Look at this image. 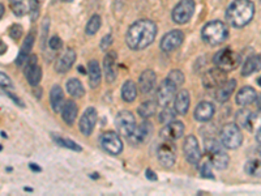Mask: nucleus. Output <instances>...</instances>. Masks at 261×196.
I'll list each match as a JSON object with an SVG mask.
<instances>
[{"instance_id":"f257e3e1","label":"nucleus","mask_w":261,"mask_h":196,"mask_svg":"<svg viewBox=\"0 0 261 196\" xmlns=\"http://www.w3.org/2000/svg\"><path fill=\"white\" fill-rule=\"evenodd\" d=\"M157 35V25L151 20H139L129 26L126 41L132 50H144L151 44Z\"/></svg>"},{"instance_id":"f03ea898","label":"nucleus","mask_w":261,"mask_h":196,"mask_svg":"<svg viewBox=\"0 0 261 196\" xmlns=\"http://www.w3.org/2000/svg\"><path fill=\"white\" fill-rule=\"evenodd\" d=\"M255 15V6L251 0H234L226 11V20L234 28H243L249 24Z\"/></svg>"},{"instance_id":"7ed1b4c3","label":"nucleus","mask_w":261,"mask_h":196,"mask_svg":"<svg viewBox=\"0 0 261 196\" xmlns=\"http://www.w3.org/2000/svg\"><path fill=\"white\" fill-rule=\"evenodd\" d=\"M201 37L206 43L217 46L229 37V29L222 21H211L202 28Z\"/></svg>"},{"instance_id":"20e7f679","label":"nucleus","mask_w":261,"mask_h":196,"mask_svg":"<svg viewBox=\"0 0 261 196\" xmlns=\"http://www.w3.org/2000/svg\"><path fill=\"white\" fill-rule=\"evenodd\" d=\"M217 140L214 139H206L205 140V151L209 156V162L212 166H214L218 170H224L229 166L230 158L226 153L224 152V149Z\"/></svg>"},{"instance_id":"39448f33","label":"nucleus","mask_w":261,"mask_h":196,"mask_svg":"<svg viewBox=\"0 0 261 196\" xmlns=\"http://www.w3.org/2000/svg\"><path fill=\"white\" fill-rule=\"evenodd\" d=\"M242 62V58L238 53L233 51L230 47L225 48V50L218 51L217 55L214 57V64L220 68V70L225 71V72H229V71H233L235 68H238V66Z\"/></svg>"},{"instance_id":"423d86ee","label":"nucleus","mask_w":261,"mask_h":196,"mask_svg":"<svg viewBox=\"0 0 261 196\" xmlns=\"http://www.w3.org/2000/svg\"><path fill=\"white\" fill-rule=\"evenodd\" d=\"M243 133L238 124L229 123L221 131V144L227 149H236L242 145Z\"/></svg>"},{"instance_id":"0eeeda50","label":"nucleus","mask_w":261,"mask_h":196,"mask_svg":"<svg viewBox=\"0 0 261 196\" xmlns=\"http://www.w3.org/2000/svg\"><path fill=\"white\" fill-rule=\"evenodd\" d=\"M195 13V2L193 0H180L173 10V20L176 24H186L192 19Z\"/></svg>"},{"instance_id":"6e6552de","label":"nucleus","mask_w":261,"mask_h":196,"mask_svg":"<svg viewBox=\"0 0 261 196\" xmlns=\"http://www.w3.org/2000/svg\"><path fill=\"white\" fill-rule=\"evenodd\" d=\"M115 126H117L120 135L128 137L136 128L135 115L128 110L120 111L119 114L117 115V118H115Z\"/></svg>"},{"instance_id":"1a4fd4ad","label":"nucleus","mask_w":261,"mask_h":196,"mask_svg":"<svg viewBox=\"0 0 261 196\" xmlns=\"http://www.w3.org/2000/svg\"><path fill=\"white\" fill-rule=\"evenodd\" d=\"M99 141H101L102 148H103L107 153H110V155L117 156L123 151V141L117 132L106 131V132H103L101 135Z\"/></svg>"},{"instance_id":"9d476101","label":"nucleus","mask_w":261,"mask_h":196,"mask_svg":"<svg viewBox=\"0 0 261 196\" xmlns=\"http://www.w3.org/2000/svg\"><path fill=\"white\" fill-rule=\"evenodd\" d=\"M183 152L186 156V160L192 165H197L201 160V151H200V145L195 136H187L183 144Z\"/></svg>"},{"instance_id":"9b49d317","label":"nucleus","mask_w":261,"mask_h":196,"mask_svg":"<svg viewBox=\"0 0 261 196\" xmlns=\"http://www.w3.org/2000/svg\"><path fill=\"white\" fill-rule=\"evenodd\" d=\"M25 76L30 85L37 86L42 79L41 67L38 66L37 55H30L25 62Z\"/></svg>"},{"instance_id":"f8f14e48","label":"nucleus","mask_w":261,"mask_h":196,"mask_svg":"<svg viewBox=\"0 0 261 196\" xmlns=\"http://www.w3.org/2000/svg\"><path fill=\"white\" fill-rule=\"evenodd\" d=\"M176 89H178V85H175L170 79L164 80L157 92L158 104L161 106H169V104L175 98Z\"/></svg>"},{"instance_id":"ddd939ff","label":"nucleus","mask_w":261,"mask_h":196,"mask_svg":"<svg viewBox=\"0 0 261 196\" xmlns=\"http://www.w3.org/2000/svg\"><path fill=\"white\" fill-rule=\"evenodd\" d=\"M157 157L158 161L161 162V165H164L165 168H171V166H174V164H175L176 161L175 146L166 140V142H164V144H161V145L158 146Z\"/></svg>"},{"instance_id":"4468645a","label":"nucleus","mask_w":261,"mask_h":196,"mask_svg":"<svg viewBox=\"0 0 261 196\" xmlns=\"http://www.w3.org/2000/svg\"><path fill=\"white\" fill-rule=\"evenodd\" d=\"M97 119H98V114H97V110L94 108H88L85 111H84V114H82L81 119H80V131L82 132V135H85V136H89L91 135L93 130H94L95 123H97Z\"/></svg>"},{"instance_id":"2eb2a0df","label":"nucleus","mask_w":261,"mask_h":196,"mask_svg":"<svg viewBox=\"0 0 261 196\" xmlns=\"http://www.w3.org/2000/svg\"><path fill=\"white\" fill-rule=\"evenodd\" d=\"M183 132H184V124L180 120H171L161 130L160 135L162 139L167 140V141H174V140L182 137Z\"/></svg>"},{"instance_id":"dca6fc26","label":"nucleus","mask_w":261,"mask_h":196,"mask_svg":"<svg viewBox=\"0 0 261 196\" xmlns=\"http://www.w3.org/2000/svg\"><path fill=\"white\" fill-rule=\"evenodd\" d=\"M225 81H226V72L220 70L218 67L213 68V70H209L204 75V79H202V84H204L205 88L208 89L220 88Z\"/></svg>"},{"instance_id":"f3484780","label":"nucleus","mask_w":261,"mask_h":196,"mask_svg":"<svg viewBox=\"0 0 261 196\" xmlns=\"http://www.w3.org/2000/svg\"><path fill=\"white\" fill-rule=\"evenodd\" d=\"M184 41V34L180 30H171L161 41V48L166 53L176 50Z\"/></svg>"},{"instance_id":"a211bd4d","label":"nucleus","mask_w":261,"mask_h":196,"mask_svg":"<svg viewBox=\"0 0 261 196\" xmlns=\"http://www.w3.org/2000/svg\"><path fill=\"white\" fill-rule=\"evenodd\" d=\"M76 60V53L73 48H67L63 54L58 58L57 63H55V70L59 73H66L72 68L73 63Z\"/></svg>"},{"instance_id":"6ab92c4d","label":"nucleus","mask_w":261,"mask_h":196,"mask_svg":"<svg viewBox=\"0 0 261 196\" xmlns=\"http://www.w3.org/2000/svg\"><path fill=\"white\" fill-rule=\"evenodd\" d=\"M151 130H153V126L149 122H144L140 126H136L135 131L127 139L131 142H133V144H141V142L146 141L149 139Z\"/></svg>"},{"instance_id":"aec40b11","label":"nucleus","mask_w":261,"mask_h":196,"mask_svg":"<svg viewBox=\"0 0 261 196\" xmlns=\"http://www.w3.org/2000/svg\"><path fill=\"white\" fill-rule=\"evenodd\" d=\"M103 71L105 76L109 82H114L118 76L117 70V54L114 51H110L109 54L105 57L103 60Z\"/></svg>"},{"instance_id":"412c9836","label":"nucleus","mask_w":261,"mask_h":196,"mask_svg":"<svg viewBox=\"0 0 261 196\" xmlns=\"http://www.w3.org/2000/svg\"><path fill=\"white\" fill-rule=\"evenodd\" d=\"M155 82H157V75L153 70H145L144 72L140 75L139 79V86L141 93L144 94H148L150 93L155 86Z\"/></svg>"},{"instance_id":"4be33fe9","label":"nucleus","mask_w":261,"mask_h":196,"mask_svg":"<svg viewBox=\"0 0 261 196\" xmlns=\"http://www.w3.org/2000/svg\"><path fill=\"white\" fill-rule=\"evenodd\" d=\"M214 111H216V108L212 102H200L197 108L195 109V119L198 122H208L213 118Z\"/></svg>"},{"instance_id":"5701e85b","label":"nucleus","mask_w":261,"mask_h":196,"mask_svg":"<svg viewBox=\"0 0 261 196\" xmlns=\"http://www.w3.org/2000/svg\"><path fill=\"white\" fill-rule=\"evenodd\" d=\"M189 104H191V98H189L188 90L183 89L175 95V101H174V109H175L176 114H187Z\"/></svg>"},{"instance_id":"b1692460","label":"nucleus","mask_w":261,"mask_h":196,"mask_svg":"<svg viewBox=\"0 0 261 196\" xmlns=\"http://www.w3.org/2000/svg\"><path fill=\"white\" fill-rule=\"evenodd\" d=\"M257 94H256L255 89L251 86H243L238 94H236V104L239 106H249L256 101Z\"/></svg>"},{"instance_id":"393cba45","label":"nucleus","mask_w":261,"mask_h":196,"mask_svg":"<svg viewBox=\"0 0 261 196\" xmlns=\"http://www.w3.org/2000/svg\"><path fill=\"white\" fill-rule=\"evenodd\" d=\"M235 88H236L235 80L234 79L226 80L220 88H217L218 90L216 92V100H217L218 102H226L227 100L233 95Z\"/></svg>"},{"instance_id":"a878e982","label":"nucleus","mask_w":261,"mask_h":196,"mask_svg":"<svg viewBox=\"0 0 261 196\" xmlns=\"http://www.w3.org/2000/svg\"><path fill=\"white\" fill-rule=\"evenodd\" d=\"M50 102L51 108H53L55 113H62V109H63L64 104H66V100H64V93L60 86H53L50 92Z\"/></svg>"},{"instance_id":"bb28decb","label":"nucleus","mask_w":261,"mask_h":196,"mask_svg":"<svg viewBox=\"0 0 261 196\" xmlns=\"http://www.w3.org/2000/svg\"><path fill=\"white\" fill-rule=\"evenodd\" d=\"M88 72L90 88L95 89L97 86H99V82H101V67H99V63L95 59L89 62Z\"/></svg>"},{"instance_id":"cd10ccee","label":"nucleus","mask_w":261,"mask_h":196,"mask_svg":"<svg viewBox=\"0 0 261 196\" xmlns=\"http://www.w3.org/2000/svg\"><path fill=\"white\" fill-rule=\"evenodd\" d=\"M77 111H79V108H77L75 101H66L63 109H62V117H63L64 122L70 126L73 124V122L77 118Z\"/></svg>"},{"instance_id":"c85d7f7f","label":"nucleus","mask_w":261,"mask_h":196,"mask_svg":"<svg viewBox=\"0 0 261 196\" xmlns=\"http://www.w3.org/2000/svg\"><path fill=\"white\" fill-rule=\"evenodd\" d=\"M261 70V55H252L248 59L245 60L243 66L242 75L243 76H249L252 73L257 72Z\"/></svg>"},{"instance_id":"c756f323","label":"nucleus","mask_w":261,"mask_h":196,"mask_svg":"<svg viewBox=\"0 0 261 196\" xmlns=\"http://www.w3.org/2000/svg\"><path fill=\"white\" fill-rule=\"evenodd\" d=\"M33 44H34V34L30 33V34L26 37L25 41H24V43H22V47H21V50H20V54L16 59V63L19 64V66H22V63H25L26 59H28V57H29V54H30V51H32Z\"/></svg>"},{"instance_id":"7c9ffc66","label":"nucleus","mask_w":261,"mask_h":196,"mask_svg":"<svg viewBox=\"0 0 261 196\" xmlns=\"http://www.w3.org/2000/svg\"><path fill=\"white\" fill-rule=\"evenodd\" d=\"M137 97V86L132 80H127L122 86V98L126 102H133Z\"/></svg>"},{"instance_id":"2f4dec72","label":"nucleus","mask_w":261,"mask_h":196,"mask_svg":"<svg viewBox=\"0 0 261 196\" xmlns=\"http://www.w3.org/2000/svg\"><path fill=\"white\" fill-rule=\"evenodd\" d=\"M67 90L72 97L80 98L85 94V88L82 85V82L77 79H71L67 81Z\"/></svg>"},{"instance_id":"473e14b6","label":"nucleus","mask_w":261,"mask_h":196,"mask_svg":"<svg viewBox=\"0 0 261 196\" xmlns=\"http://www.w3.org/2000/svg\"><path fill=\"white\" fill-rule=\"evenodd\" d=\"M139 114L140 117L144 118V119H148V118L153 117L157 111V102L153 101V100H149V101H145L144 104H141L139 106Z\"/></svg>"},{"instance_id":"72a5a7b5","label":"nucleus","mask_w":261,"mask_h":196,"mask_svg":"<svg viewBox=\"0 0 261 196\" xmlns=\"http://www.w3.org/2000/svg\"><path fill=\"white\" fill-rule=\"evenodd\" d=\"M244 128H247L251 132H257L261 128V109L256 113H249V117L247 119V123H245Z\"/></svg>"},{"instance_id":"f704fd0d","label":"nucleus","mask_w":261,"mask_h":196,"mask_svg":"<svg viewBox=\"0 0 261 196\" xmlns=\"http://www.w3.org/2000/svg\"><path fill=\"white\" fill-rule=\"evenodd\" d=\"M245 174L261 178V160H249L244 166Z\"/></svg>"},{"instance_id":"c9c22d12","label":"nucleus","mask_w":261,"mask_h":196,"mask_svg":"<svg viewBox=\"0 0 261 196\" xmlns=\"http://www.w3.org/2000/svg\"><path fill=\"white\" fill-rule=\"evenodd\" d=\"M101 24H102V20L99 15H94V16H91L90 20L88 21L86 24V29L85 32L88 35H94L95 33L99 30L101 28Z\"/></svg>"},{"instance_id":"e433bc0d","label":"nucleus","mask_w":261,"mask_h":196,"mask_svg":"<svg viewBox=\"0 0 261 196\" xmlns=\"http://www.w3.org/2000/svg\"><path fill=\"white\" fill-rule=\"evenodd\" d=\"M164 110L161 111L160 114V122L161 123H169V122H171V120H174V118H175L176 115V111L175 109L173 108H169V106H164Z\"/></svg>"},{"instance_id":"4c0bfd02","label":"nucleus","mask_w":261,"mask_h":196,"mask_svg":"<svg viewBox=\"0 0 261 196\" xmlns=\"http://www.w3.org/2000/svg\"><path fill=\"white\" fill-rule=\"evenodd\" d=\"M29 13L32 21H35L39 16V0H29Z\"/></svg>"},{"instance_id":"58836bf2","label":"nucleus","mask_w":261,"mask_h":196,"mask_svg":"<svg viewBox=\"0 0 261 196\" xmlns=\"http://www.w3.org/2000/svg\"><path fill=\"white\" fill-rule=\"evenodd\" d=\"M167 79H170L171 81L175 84V85L179 86L180 84H183V82H184V75H183L182 71L174 70V71H171L170 73H169V77H167Z\"/></svg>"},{"instance_id":"ea45409f","label":"nucleus","mask_w":261,"mask_h":196,"mask_svg":"<svg viewBox=\"0 0 261 196\" xmlns=\"http://www.w3.org/2000/svg\"><path fill=\"white\" fill-rule=\"evenodd\" d=\"M55 141L58 142V144H60V145L66 146V148H70V149H73V151H81V146L77 145L75 141H72V140H67V139H63V137H55Z\"/></svg>"},{"instance_id":"a19ab883","label":"nucleus","mask_w":261,"mask_h":196,"mask_svg":"<svg viewBox=\"0 0 261 196\" xmlns=\"http://www.w3.org/2000/svg\"><path fill=\"white\" fill-rule=\"evenodd\" d=\"M12 11H13V13L16 15V16L21 17V16H24V15H25L26 11H28V8H26L25 4L16 3V4H12Z\"/></svg>"},{"instance_id":"79ce46f5","label":"nucleus","mask_w":261,"mask_h":196,"mask_svg":"<svg viewBox=\"0 0 261 196\" xmlns=\"http://www.w3.org/2000/svg\"><path fill=\"white\" fill-rule=\"evenodd\" d=\"M249 113H251L249 110H240L239 113H238V115H236V122H238L242 127H245L247 119H248L249 117Z\"/></svg>"},{"instance_id":"37998d69","label":"nucleus","mask_w":261,"mask_h":196,"mask_svg":"<svg viewBox=\"0 0 261 196\" xmlns=\"http://www.w3.org/2000/svg\"><path fill=\"white\" fill-rule=\"evenodd\" d=\"M48 46H50L51 50H60L62 46H63V42H62V39H60L58 35H55V37L50 38V41H48Z\"/></svg>"},{"instance_id":"c03bdc74","label":"nucleus","mask_w":261,"mask_h":196,"mask_svg":"<svg viewBox=\"0 0 261 196\" xmlns=\"http://www.w3.org/2000/svg\"><path fill=\"white\" fill-rule=\"evenodd\" d=\"M10 35H11V38L16 39V41L19 38H21V35H22L21 25H13L12 28L10 29Z\"/></svg>"},{"instance_id":"a18cd8bd","label":"nucleus","mask_w":261,"mask_h":196,"mask_svg":"<svg viewBox=\"0 0 261 196\" xmlns=\"http://www.w3.org/2000/svg\"><path fill=\"white\" fill-rule=\"evenodd\" d=\"M201 175L204 178H214V175L212 174V164L209 161L201 166Z\"/></svg>"},{"instance_id":"49530a36","label":"nucleus","mask_w":261,"mask_h":196,"mask_svg":"<svg viewBox=\"0 0 261 196\" xmlns=\"http://www.w3.org/2000/svg\"><path fill=\"white\" fill-rule=\"evenodd\" d=\"M0 86H4V88L12 86V81H11V77L8 76V75H6L4 72H0Z\"/></svg>"},{"instance_id":"de8ad7c7","label":"nucleus","mask_w":261,"mask_h":196,"mask_svg":"<svg viewBox=\"0 0 261 196\" xmlns=\"http://www.w3.org/2000/svg\"><path fill=\"white\" fill-rule=\"evenodd\" d=\"M111 43H113V37H111V34H109V35H106V37H103V38H102L99 46H101L102 50H107V48L111 46Z\"/></svg>"},{"instance_id":"09e8293b","label":"nucleus","mask_w":261,"mask_h":196,"mask_svg":"<svg viewBox=\"0 0 261 196\" xmlns=\"http://www.w3.org/2000/svg\"><path fill=\"white\" fill-rule=\"evenodd\" d=\"M7 94L10 95V97H11V98H12L13 101L16 102V104H19V105H20V106H24V104H22V102H21V101H20V98L15 97V95H13V94H12V93H8V92H7Z\"/></svg>"},{"instance_id":"8fccbe9b","label":"nucleus","mask_w":261,"mask_h":196,"mask_svg":"<svg viewBox=\"0 0 261 196\" xmlns=\"http://www.w3.org/2000/svg\"><path fill=\"white\" fill-rule=\"evenodd\" d=\"M7 50V46L3 43V42H0V54H3V53H6Z\"/></svg>"},{"instance_id":"3c124183","label":"nucleus","mask_w":261,"mask_h":196,"mask_svg":"<svg viewBox=\"0 0 261 196\" xmlns=\"http://www.w3.org/2000/svg\"><path fill=\"white\" fill-rule=\"evenodd\" d=\"M256 140H257V142L261 144V128L257 131V133H256Z\"/></svg>"},{"instance_id":"603ef678","label":"nucleus","mask_w":261,"mask_h":196,"mask_svg":"<svg viewBox=\"0 0 261 196\" xmlns=\"http://www.w3.org/2000/svg\"><path fill=\"white\" fill-rule=\"evenodd\" d=\"M3 15H4V6L3 4H0V19L3 17Z\"/></svg>"},{"instance_id":"864d4df0","label":"nucleus","mask_w":261,"mask_h":196,"mask_svg":"<svg viewBox=\"0 0 261 196\" xmlns=\"http://www.w3.org/2000/svg\"><path fill=\"white\" fill-rule=\"evenodd\" d=\"M11 4H16V3H22V0H10Z\"/></svg>"},{"instance_id":"5fc2aeb1","label":"nucleus","mask_w":261,"mask_h":196,"mask_svg":"<svg viewBox=\"0 0 261 196\" xmlns=\"http://www.w3.org/2000/svg\"><path fill=\"white\" fill-rule=\"evenodd\" d=\"M257 84H258V85L261 86V77H258V80H257Z\"/></svg>"},{"instance_id":"6e6d98bb","label":"nucleus","mask_w":261,"mask_h":196,"mask_svg":"<svg viewBox=\"0 0 261 196\" xmlns=\"http://www.w3.org/2000/svg\"><path fill=\"white\" fill-rule=\"evenodd\" d=\"M257 105H258V108H260V109H261V98H260V101H258V102H257Z\"/></svg>"},{"instance_id":"4d7b16f0","label":"nucleus","mask_w":261,"mask_h":196,"mask_svg":"<svg viewBox=\"0 0 261 196\" xmlns=\"http://www.w3.org/2000/svg\"><path fill=\"white\" fill-rule=\"evenodd\" d=\"M260 2H261V0H260Z\"/></svg>"}]
</instances>
